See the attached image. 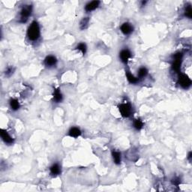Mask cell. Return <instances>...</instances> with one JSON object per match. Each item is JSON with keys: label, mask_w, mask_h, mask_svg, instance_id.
Masks as SVG:
<instances>
[{"label": "cell", "mask_w": 192, "mask_h": 192, "mask_svg": "<svg viewBox=\"0 0 192 192\" xmlns=\"http://www.w3.org/2000/svg\"><path fill=\"white\" fill-rule=\"evenodd\" d=\"M183 54L180 52L175 53L173 56V59H172V69L175 72L179 73L180 71L181 65H182V62Z\"/></svg>", "instance_id": "cell-3"}, {"label": "cell", "mask_w": 192, "mask_h": 192, "mask_svg": "<svg viewBox=\"0 0 192 192\" xmlns=\"http://www.w3.org/2000/svg\"><path fill=\"white\" fill-rule=\"evenodd\" d=\"M132 58V53L128 49H123L119 53V59L124 64H127Z\"/></svg>", "instance_id": "cell-7"}, {"label": "cell", "mask_w": 192, "mask_h": 192, "mask_svg": "<svg viewBox=\"0 0 192 192\" xmlns=\"http://www.w3.org/2000/svg\"><path fill=\"white\" fill-rule=\"evenodd\" d=\"M112 158H113V160H114V162L115 163V164L117 165L121 164V161H122L121 152L119 151H116V150H113Z\"/></svg>", "instance_id": "cell-14"}, {"label": "cell", "mask_w": 192, "mask_h": 192, "mask_svg": "<svg viewBox=\"0 0 192 192\" xmlns=\"http://www.w3.org/2000/svg\"><path fill=\"white\" fill-rule=\"evenodd\" d=\"M119 110L122 116L128 118L132 114V107L129 102L124 101L119 105Z\"/></svg>", "instance_id": "cell-4"}, {"label": "cell", "mask_w": 192, "mask_h": 192, "mask_svg": "<svg viewBox=\"0 0 192 192\" xmlns=\"http://www.w3.org/2000/svg\"><path fill=\"white\" fill-rule=\"evenodd\" d=\"M41 36V29L37 21H33L27 30V37L29 40L35 41Z\"/></svg>", "instance_id": "cell-1"}, {"label": "cell", "mask_w": 192, "mask_h": 192, "mask_svg": "<svg viewBox=\"0 0 192 192\" xmlns=\"http://www.w3.org/2000/svg\"><path fill=\"white\" fill-rule=\"evenodd\" d=\"M191 158H192V153H191V152H189V153H188V155L187 159H188V160L190 161V162L191 161Z\"/></svg>", "instance_id": "cell-24"}, {"label": "cell", "mask_w": 192, "mask_h": 192, "mask_svg": "<svg viewBox=\"0 0 192 192\" xmlns=\"http://www.w3.org/2000/svg\"><path fill=\"white\" fill-rule=\"evenodd\" d=\"M146 2H146V1H145V2H142V5H141V6H143V5H146Z\"/></svg>", "instance_id": "cell-25"}, {"label": "cell", "mask_w": 192, "mask_h": 192, "mask_svg": "<svg viewBox=\"0 0 192 192\" xmlns=\"http://www.w3.org/2000/svg\"><path fill=\"white\" fill-rule=\"evenodd\" d=\"M125 75H126L127 80H128L129 83L135 85V84H137L140 81V79L137 77L134 76L129 70H125Z\"/></svg>", "instance_id": "cell-11"}, {"label": "cell", "mask_w": 192, "mask_h": 192, "mask_svg": "<svg viewBox=\"0 0 192 192\" xmlns=\"http://www.w3.org/2000/svg\"><path fill=\"white\" fill-rule=\"evenodd\" d=\"M44 65H45L46 67L51 68L54 67V66L57 63V59L54 56H47L45 59H44Z\"/></svg>", "instance_id": "cell-9"}, {"label": "cell", "mask_w": 192, "mask_h": 192, "mask_svg": "<svg viewBox=\"0 0 192 192\" xmlns=\"http://www.w3.org/2000/svg\"><path fill=\"white\" fill-rule=\"evenodd\" d=\"M0 134H1L2 139L3 141H4V143H5V144H8V145L13 144L14 142V138L10 135L9 133L7 132L6 130H5V129H1Z\"/></svg>", "instance_id": "cell-6"}, {"label": "cell", "mask_w": 192, "mask_h": 192, "mask_svg": "<svg viewBox=\"0 0 192 192\" xmlns=\"http://www.w3.org/2000/svg\"><path fill=\"white\" fill-rule=\"evenodd\" d=\"M148 69L145 67H141L140 68L139 70H138V77L137 78L139 79L146 78L148 74Z\"/></svg>", "instance_id": "cell-18"}, {"label": "cell", "mask_w": 192, "mask_h": 192, "mask_svg": "<svg viewBox=\"0 0 192 192\" xmlns=\"http://www.w3.org/2000/svg\"><path fill=\"white\" fill-rule=\"evenodd\" d=\"M14 72V67H12V66H9V67H8L6 69H5V76L9 78V77H11L12 74H13Z\"/></svg>", "instance_id": "cell-22"}, {"label": "cell", "mask_w": 192, "mask_h": 192, "mask_svg": "<svg viewBox=\"0 0 192 192\" xmlns=\"http://www.w3.org/2000/svg\"><path fill=\"white\" fill-rule=\"evenodd\" d=\"M120 30H121V32H123L125 35H129L134 31V26H132V23L125 22L121 25Z\"/></svg>", "instance_id": "cell-8"}, {"label": "cell", "mask_w": 192, "mask_h": 192, "mask_svg": "<svg viewBox=\"0 0 192 192\" xmlns=\"http://www.w3.org/2000/svg\"><path fill=\"white\" fill-rule=\"evenodd\" d=\"M76 49L78 50L79 51H80L82 53L83 55H85L87 51V47L85 43L80 42L78 44V46L76 47Z\"/></svg>", "instance_id": "cell-19"}, {"label": "cell", "mask_w": 192, "mask_h": 192, "mask_svg": "<svg viewBox=\"0 0 192 192\" xmlns=\"http://www.w3.org/2000/svg\"><path fill=\"white\" fill-rule=\"evenodd\" d=\"M9 105H10L11 108L13 110H19L20 107L19 101H17V99H15V98H11V99L10 100Z\"/></svg>", "instance_id": "cell-16"}, {"label": "cell", "mask_w": 192, "mask_h": 192, "mask_svg": "<svg viewBox=\"0 0 192 192\" xmlns=\"http://www.w3.org/2000/svg\"><path fill=\"white\" fill-rule=\"evenodd\" d=\"M53 99L56 103H60L63 99V96H62V92H61L60 88H56L53 90Z\"/></svg>", "instance_id": "cell-12"}, {"label": "cell", "mask_w": 192, "mask_h": 192, "mask_svg": "<svg viewBox=\"0 0 192 192\" xmlns=\"http://www.w3.org/2000/svg\"><path fill=\"white\" fill-rule=\"evenodd\" d=\"M134 128L136 129V130L140 131L141 130L142 128H143V125H144V123H143V120L141 119H137L134 121Z\"/></svg>", "instance_id": "cell-17"}, {"label": "cell", "mask_w": 192, "mask_h": 192, "mask_svg": "<svg viewBox=\"0 0 192 192\" xmlns=\"http://www.w3.org/2000/svg\"><path fill=\"white\" fill-rule=\"evenodd\" d=\"M184 15L185 17H188V18L191 19L192 17V10H191V5L188 4L185 6L184 11Z\"/></svg>", "instance_id": "cell-21"}, {"label": "cell", "mask_w": 192, "mask_h": 192, "mask_svg": "<svg viewBox=\"0 0 192 192\" xmlns=\"http://www.w3.org/2000/svg\"><path fill=\"white\" fill-rule=\"evenodd\" d=\"M89 17H83L81 20L80 23V28L81 30L86 29L88 27V25H89Z\"/></svg>", "instance_id": "cell-20"}, {"label": "cell", "mask_w": 192, "mask_h": 192, "mask_svg": "<svg viewBox=\"0 0 192 192\" xmlns=\"http://www.w3.org/2000/svg\"><path fill=\"white\" fill-rule=\"evenodd\" d=\"M32 12V6L30 5H26L21 8L20 11L19 22L25 23L27 22V20L31 16Z\"/></svg>", "instance_id": "cell-2"}, {"label": "cell", "mask_w": 192, "mask_h": 192, "mask_svg": "<svg viewBox=\"0 0 192 192\" xmlns=\"http://www.w3.org/2000/svg\"><path fill=\"white\" fill-rule=\"evenodd\" d=\"M81 131L78 127H72L69 132V135L73 138H78L81 135Z\"/></svg>", "instance_id": "cell-15"}, {"label": "cell", "mask_w": 192, "mask_h": 192, "mask_svg": "<svg viewBox=\"0 0 192 192\" xmlns=\"http://www.w3.org/2000/svg\"><path fill=\"white\" fill-rule=\"evenodd\" d=\"M172 183H173V185H174L178 186L181 183V179H179V177H174V178L172 179Z\"/></svg>", "instance_id": "cell-23"}, {"label": "cell", "mask_w": 192, "mask_h": 192, "mask_svg": "<svg viewBox=\"0 0 192 192\" xmlns=\"http://www.w3.org/2000/svg\"><path fill=\"white\" fill-rule=\"evenodd\" d=\"M191 80L189 78L188 75L182 73L179 74L178 78V84L179 87H181L184 89H188L191 87Z\"/></svg>", "instance_id": "cell-5"}, {"label": "cell", "mask_w": 192, "mask_h": 192, "mask_svg": "<svg viewBox=\"0 0 192 192\" xmlns=\"http://www.w3.org/2000/svg\"><path fill=\"white\" fill-rule=\"evenodd\" d=\"M50 173L53 176H56L61 173V166L58 163H55L50 167Z\"/></svg>", "instance_id": "cell-13"}, {"label": "cell", "mask_w": 192, "mask_h": 192, "mask_svg": "<svg viewBox=\"0 0 192 192\" xmlns=\"http://www.w3.org/2000/svg\"><path fill=\"white\" fill-rule=\"evenodd\" d=\"M100 1H92L89 2L88 4L86 5L85 6V11L87 12H92L93 11H95L96 9L99 7L100 5Z\"/></svg>", "instance_id": "cell-10"}]
</instances>
